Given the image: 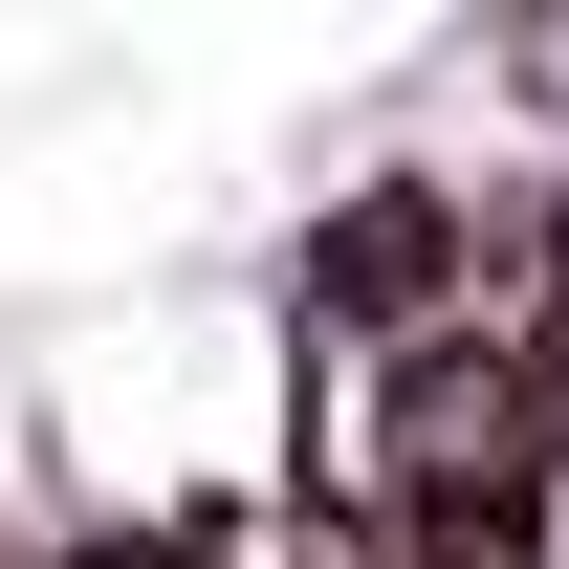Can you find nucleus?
<instances>
[{
  "mask_svg": "<svg viewBox=\"0 0 569 569\" xmlns=\"http://www.w3.org/2000/svg\"><path fill=\"white\" fill-rule=\"evenodd\" d=\"M548 482H569V395L526 329H417L395 395H372V503L417 569H548Z\"/></svg>",
  "mask_w": 569,
  "mask_h": 569,
  "instance_id": "1",
  "label": "nucleus"
},
{
  "mask_svg": "<svg viewBox=\"0 0 569 569\" xmlns=\"http://www.w3.org/2000/svg\"><path fill=\"white\" fill-rule=\"evenodd\" d=\"M307 329H372V351L460 329V198H438V176L329 198V219H307Z\"/></svg>",
  "mask_w": 569,
  "mask_h": 569,
  "instance_id": "2",
  "label": "nucleus"
},
{
  "mask_svg": "<svg viewBox=\"0 0 569 569\" xmlns=\"http://www.w3.org/2000/svg\"><path fill=\"white\" fill-rule=\"evenodd\" d=\"M526 351H548V395H569V263H548V284H526Z\"/></svg>",
  "mask_w": 569,
  "mask_h": 569,
  "instance_id": "3",
  "label": "nucleus"
}]
</instances>
